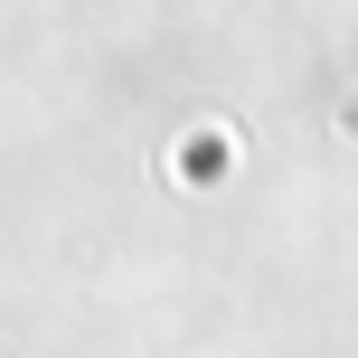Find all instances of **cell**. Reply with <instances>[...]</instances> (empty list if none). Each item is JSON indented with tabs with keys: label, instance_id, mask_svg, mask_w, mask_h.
Listing matches in <instances>:
<instances>
[{
	"label": "cell",
	"instance_id": "6da1fadb",
	"mask_svg": "<svg viewBox=\"0 0 358 358\" xmlns=\"http://www.w3.org/2000/svg\"><path fill=\"white\" fill-rule=\"evenodd\" d=\"M189 170H227V132H217V142H208V132H189Z\"/></svg>",
	"mask_w": 358,
	"mask_h": 358
}]
</instances>
